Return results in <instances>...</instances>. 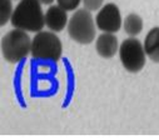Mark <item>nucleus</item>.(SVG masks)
<instances>
[{"mask_svg": "<svg viewBox=\"0 0 159 140\" xmlns=\"http://www.w3.org/2000/svg\"><path fill=\"white\" fill-rule=\"evenodd\" d=\"M68 34L78 44H90L97 35L95 21L87 9H76L68 20Z\"/></svg>", "mask_w": 159, "mask_h": 140, "instance_id": "obj_4", "label": "nucleus"}, {"mask_svg": "<svg viewBox=\"0 0 159 140\" xmlns=\"http://www.w3.org/2000/svg\"><path fill=\"white\" fill-rule=\"evenodd\" d=\"M42 4H45V5H52V3L54 2V0H39Z\"/></svg>", "mask_w": 159, "mask_h": 140, "instance_id": "obj_14", "label": "nucleus"}, {"mask_svg": "<svg viewBox=\"0 0 159 140\" xmlns=\"http://www.w3.org/2000/svg\"><path fill=\"white\" fill-rule=\"evenodd\" d=\"M143 48L147 56L152 61L159 63V26H155L148 31L144 39Z\"/></svg>", "mask_w": 159, "mask_h": 140, "instance_id": "obj_9", "label": "nucleus"}, {"mask_svg": "<svg viewBox=\"0 0 159 140\" xmlns=\"http://www.w3.org/2000/svg\"><path fill=\"white\" fill-rule=\"evenodd\" d=\"M122 26L129 37H137L143 31V19L138 14H128L123 20Z\"/></svg>", "mask_w": 159, "mask_h": 140, "instance_id": "obj_10", "label": "nucleus"}, {"mask_svg": "<svg viewBox=\"0 0 159 140\" xmlns=\"http://www.w3.org/2000/svg\"><path fill=\"white\" fill-rule=\"evenodd\" d=\"M118 51L120 63L127 72L139 73L144 68L147 61V54L144 51L143 44L138 39H135V37H129L128 39H125L120 44Z\"/></svg>", "mask_w": 159, "mask_h": 140, "instance_id": "obj_5", "label": "nucleus"}, {"mask_svg": "<svg viewBox=\"0 0 159 140\" xmlns=\"http://www.w3.org/2000/svg\"><path fill=\"white\" fill-rule=\"evenodd\" d=\"M95 49L98 55H100L104 59H111L119 49L118 38L113 33H103L97 38L95 42Z\"/></svg>", "mask_w": 159, "mask_h": 140, "instance_id": "obj_8", "label": "nucleus"}, {"mask_svg": "<svg viewBox=\"0 0 159 140\" xmlns=\"http://www.w3.org/2000/svg\"><path fill=\"white\" fill-rule=\"evenodd\" d=\"M13 10L11 0H0V26H4L10 21Z\"/></svg>", "mask_w": 159, "mask_h": 140, "instance_id": "obj_11", "label": "nucleus"}, {"mask_svg": "<svg viewBox=\"0 0 159 140\" xmlns=\"http://www.w3.org/2000/svg\"><path fill=\"white\" fill-rule=\"evenodd\" d=\"M31 58L36 61L57 63L63 54V44L53 31L40 30L31 39Z\"/></svg>", "mask_w": 159, "mask_h": 140, "instance_id": "obj_2", "label": "nucleus"}, {"mask_svg": "<svg viewBox=\"0 0 159 140\" xmlns=\"http://www.w3.org/2000/svg\"><path fill=\"white\" fill-rule=\"evenodd\" d=\"M82 3L84 5V9H87L88 11H97L99 10L103 4H104V0H82Z\"/></svg>", "mask_w": 159, "mask_h": 140, "instance_id": "obj_13", "label": "nucleus"}, {"mask_svg": "<svg viewBox=\"0 0 159 140\" xmlns=\"http://www.w3.org/2000/svg\"><path fill=\"white\" fill-rule=\"evenodd\" d=\"M2 53L7 61L16 64L23 61L29 54L31 48V39L26 31L14 29L8 31L2 39Z\"/></svg>", "mask_w": 159, "mask_h": 140, "instance_id": "obj_3", "label": "nucleus"}, {"mask_svg": "<svg viewBox=\"0 0 159 140\" xmlns=\"http://www.w3.org/2000/svg\"><path fill=\"white\" fill-rule=\"evenodd\" d=\"M122 24H123V19L120 10L114 3H108L103 5L95 16V26L103 33L114 34L120 30Z\"/></svg>", "mask_w": 159, "mask_h": 140, "instance_id": "obj_6", "label": "nucleus"}, {"mask_svg": "<svg viewBox=\"0 0 159 140\" xmlns=\"http://www.w3.org/2000/svg\"><path fill=\"white\" fill-rule=\"evenodd\" d=\"M68 11L60 8L58 4L57 5H50L48 10L44 13V23L45 26L53 31V33H59L63 31L66 25H68Z\"/></svg>", "mask_w": 159, "mask_h": 140, "instance_id": "obj_7", "label": "nucleus"}, {"mask_svg": "<svg viewBox=\"0 0 159 140\" xmlns=\"http://www.w3.org/2000/svg\"><path fill=\"white\" fill-rule=\"evenodd\" d=\"M10 23L15 29L38 33L44 26V11L39 0H20L13 10Z\"/></svg>", "mask_w": 159, "mask_h": 140, "instance_id": "obj_1", "label": "nucleus"}, {"mask_svg": "<svg viewBox=\"0 0 159 140\" xmlns=\"http://www.w3.org/2000/svg\"><path fill=\"white\" fill-rule=\"evenodd\" d=\"M57 3L60 8H63L66 11H74L79 8L82 0H57Z\"/></svg>", "mask_w": 159, "mask_h": 140, "instance_id": "obj_12", "label": "nucleus"}]
</instances>
